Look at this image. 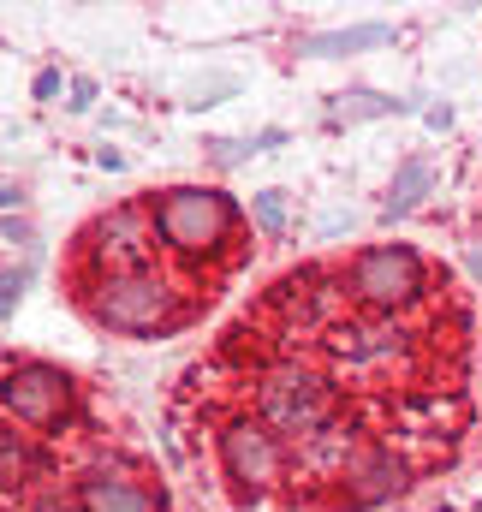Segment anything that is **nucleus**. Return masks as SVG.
I'll use <instances>...</instances> for the list:
<instances>
[{"mask_svg":"<svg viewBox=\"0 0 482 512\" xmlns=\"http://www.w3.org/2000/svg\"><path fill=\"white\" fill-rule=\"evenodd\" d=\"M423 185H429V167H423V161H411V167L399 173V185H393V197H387V209H393V215H399V209H411Z\"/></svg>","mask_w":482,"mask_h":512,"instance_id":"obj_4","label":"nucleus"},{"mask_svg":"<svg viewBox=\"0 0 482 512\" xmlns=\"http://www.w3.org/2000/svg\"><path fill=\"white\" fill-rule=\"evenodd\" d=\"M477 316L447 274L369 304L346 256L256 292L167 399V447L233 512H375L453 471L477 423Z\"/></svg>","mask_w":482,"mask_h":512,"instance_id":"obj_1","label":"nucleus"},{"mask_svg":"<svg viewBox=\"0 0 482 512\" xmlns=\"http://www.w3.org/2000/svg\"><path fill=\"white\" fill-rule=\"evenodd\" d=\"M256 221H262L268 233H286V191H262V197H256Z\"/></svg>","mask_w":482,"mask_h":512,"instance_id":"obj_5","label":"nucleus"},{"mask_svg":"<svg viewBox=\"0 0 482 512\" xmlns=\"http://www.w3.org/2000/svg\"><path fill=\"white\" fill-rule=\"evenodd\" d=\"M90 399V387L72 370L48 364V358H24V352H0V417L54 435L78 417V405Z\"/></svg>","mask_w":482,"mask_h":512,"instance_id":"obj_3","label":"nucleus"},{"mask_svg":"<svg viewBox=\"0 0 482 512\" xmlns=\"http://www.w3.org/2000/svg\"><path fill=\"white\" fill-rule=\"evenodd\" d=\"M239 274L185 256L155 221L149 191L125 197L84 221L66 245L60 286L66 298L108 334L125 340H173L197 328L233 286Z\"/></svg>","mask_w":482,"mask_h":512,"instance_id":"obj_2","label":"nucleus"},{"mask_svg":"<svg viewBox=\"0 0 482 512\" xmlns=\"http://www.w3.org/2000/svg\"><path fill=\"white\" fill-rule=\"evenodd\" d=\"M18 292H24V274H0V316L18 304Z\"/></svg>","mask_w":482,"mask_h":512,"instance_id":"obj_6","label":"nucleus"}]
</instances>
